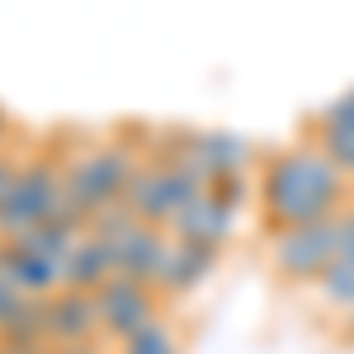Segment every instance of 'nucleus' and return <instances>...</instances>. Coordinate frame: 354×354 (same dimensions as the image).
<instances>
[{
  "label": "nucleus",
  "instance_id": "1",
  "mask_svg": "<svg viewBox=\"0 0 354 354\" xmlns=\"http://www.w3.org/2000/svg\"><path fill=\"white\" fill-rule=\"evenodd\" d=\"M255 198H260L265 222L274 232H283V227H302V222L340 218L354 203V189L307 137H298L260 161Z\"/></svg>",
  "mask_w": 354,
  "mask_h": 354
},
{
  "label": "nucleus",
  "instance_id": "2",
  "mask_svg": "<svg viewBox=\"0 0 354 354\" xmlns=\"http://www.w3.org/2000/svg\"><path fill=\"white\" fill-rule=\"evenodd\" d=\"M62 156V180H66V198L85 208L90 218L109 203H123V194L133 185L137 165H142V151L118 133H71V147H57Z\"/></svg>",
  "mask_w": 354,
  "mask_h": 354
},
{
  "label": "nucleus",
  "instance_id": "3",
  "mask_svg": "<svg viewBox=\"0 0 354 354\" xmlns=\"http://www.w3.org/2000/svg\"><path fill=\"white\" fill-rule=\"evenodd\" d=\"M62 194H66L62 156L57 151H24L10 189L0 198V241H15V236L33 232V227H43L57 213Z\"/></svg>",
  "mask_w": 354,
  "mask_h": 354
},
{
  "label": "nucleus",
  "instance_id": "4",
  "mask_svg": "<svg viewBox=\"0 0 354 354\" xmlns=\"http://www.w3.org/2000/svg\"><path fill=\"white\" fill-rule=\"evenodd\" d=\"M203 194H208V185L194 175L189 165L142 161L133 185H128V194H123V203H128V213L137 222H151V227H165L170 232V222L180 218L194 198H203Z\"/></svg>",
  "mask_w": 354,
  "mask_h": 354
},
{
  "label": "nucleus",
  "instance_id": "5",
  "mask_svg": "<svg viewBox=\"0 0 354 354\" xmlns=\"http://www.w3.org/2000/svg\"><path fill=\"white\" fill-rule=\"evenodd\" d=\"M340 255V218L302 222V227H283L270 236V265L283 283H317L330 270V260Z\"/></svg>",
  "mask_w": 354,
  "mask_h": 354
},
{
  "label": "nucleus",
  "instance_id": "6",
  "mask_svg": "<svg viewBox=\"0 0 354 354\" xmlns=\"http://www.w3.org/2000/svg\"><path fill=\"white\" fill-rule=\"evenodd\" d=\"M95 307H100V335L118 345V340H128L133 330H142L147 322H156L165 317V298L151 288V283H137V279H123V274H113L109 283L95 293Z\"/></svg>",
  "mask_w": 354,
  "mask_h": 354
},
{
  "label": "nucleus",
  "instance_id": "7",
  "mask_svg": "<svg viewBox=\"0 0 354 354\" xmlns=\"http://www.w3.org/2000/svg\"><path fill=\"white\" fill-rule=\"evenodd\" d=\"M109 255H113V274L156 288L161 265H165V255H170V232L151 227V222H133L128 232L109 236Z\"/></svg>",
  "mask_w": 354,
  "mask_h": 354
},
{
  "label": "nucleus",
  "instance_id": "8",
  "mask_svg": "<svg viewBox=\"0 0 354 354\" xmlns=\"http://www.w3.org/2000/svg\"><path fill=\"white\" fill-rule=\"evenodd\" d=\"M43 330L48 345H85V340H104L100 335V307L95 293H76V288H57L53 298H43Z\"/></svg>",
  "mask_w": 354,
  "mask_h": 354
},
{
  "label": "nucleus",
  "instance_id": "9",
  "mask_svg": "<svg viewBox=\"0 0 354 354\" xmlns=\"http://www.w3.org/2000/svg\"><path fill=\"white\" fill-rule=\"evenodd\" d=\"M232 236H236V208H227V203H222V198H213V194L194 198L189 208L170 222V241L208 245V250H222Z\"/></svg>",
  "mask_w": 354,
  "mask_h": 354
},
{
  "label": "nucleus",
  "instance_id": "10",
  "mask_svg": "<svg viewBox=\"0 0 354 354\" xmlns=\"http://www.w3.org/2000/svg\"><path fill=\"white\" fill-rule=\"evenodd\" d=\"M222 250H208V245H189V241H170V255L161 265V279H156V293L165 302L170 298H189L194 288H203L213 270H218Z\"/></svg>",
  "mask_w": 354,
  "mask_h": 354
},
{
  "label": "nucleus",
  "instance_id": "11",
  "mask_svg": "<svg viewBox=\"0 0 354 354\" xmlns=\"http://www.w3.org/2000/svg\"><path fill=\"white\" fill-rule=\"evenodd\" d=\"M0 265H5V274L15 279V288L24 298H53L57 288H66L62 260H48V255H38L19 241H0Z\"/></svg>",
  "mask_w": 354,
  "mask_h": 354
},
{
  "label": "nucleus",
  "instance_id": "12",
  "mask_svg": "<svg viewBox=\"0 0 354 354\" xmlns=\"http://www.w3.org/2000/svg\"><path fill=\"white\" fill-rule=\"evenodd\" d=\"M66 288H76V293H100L104 283L113 279V255H109V241H100V236H90L85 232L76 250L66 255Z\"/></svg>",
  "mask_w": 354,
  "mask_h": 354
},
{
  "label": "nucleus",
  "instance_id": "13",
  "mask_svg": "<svg viewBox=\"0 0 354 354\" xmlns=\"http://www.w3.org/2000/svg\"><path fill=\"white\" fill-rule=\"evenodd\" d=\"M113 354H185V330L170 322V312L147 322L142 330H133L128 340H118Z\"/></svg>",
  "mask_w": 354,
  "mask_h": 354
},
{
  "label": "nucleus",
  "instance_id": "14",
  "mask_svg": "<svg viewBox=\"0 0 354 354\" xmlns=\"http://www.w3.org/2000/svg\"><path fill=\"white\" fill-rule=\"evenodd\" d=\"M312 293L326 302V312H335L340 322L354 312V260H345V255H335L330 260V270L312 283Z\"/></svg>",
  "mask_w": 354,
  "mask_h": 354
},
{
  "label": "nucleus",
  "instance_id": "15",
  "mask_svg": "<svg viewBox=\"0 0 354 354\" xmlns=\"http://www.w3.org/2000/svg\"><path fill=\"white\" fill-rule=\"evenodd\" d=\"M330 133H354V85L340 90L335 100H326L302 128V137H330Z\"/></svg>",
  "mask_w": 354,
  "mask_h": 354
},
{
  "label": "nucleus",
  "instance_id": "16",
  "mask_svg": "<svg viewBox=\"0 0 354 354\" xmlns=\"http://www.w3.org/2000/svg\"><path fill=\"white\" fill-rule=\"evenodd\" d=\"M345 180H354V133H330V137H307Z\"/></svg>",
  "mask_w": 354,
  "mask_h": 354
},
{
  "label": "nucleus",
  "instance_id": "17",
  "mask_svg": "<svg viewBox=\"0 0 354 354\" xmlns=\"http://www.w3.org/2000/svg\"><path fill=\"white\" fill-rule=\"evenodd\" d=\"M208 194H213V198H222L227 208H236V213H241L245 198L255 194V180H250V175H227V180H218V185H208Z\"/></svg>",
  "mask_w": 354,
  "mask_h": 354
},
{
  "label": "nucleus",
  "instance_id": "18",
  "mask_svg": "<svg viewBox=\"0 0 354 354\" xmlns=\"http://www.w3.org/2000/svg\"><path fill=\"white\" fill-rule=\"evenodd\" d=\"M28 302H33V298H24V293L15 288V279L5 274V265H0V330L15 326V322H19V312H24Z\"/></svg>",
  "mask_w": 354,
  "mask_h": 354
},
{
  "label": "nucleus",
  "instance_id": "19",
  "mask_svg": "<svg viewBox=\"0 0 354 354\" xmlns=\"http://www.w3.org/2000/svg\"><path fill=\"white\" fill-rule=\"evenodd\" d=\"M19 161H24V151H0V198H5V189H10V180H15V170H19Z\"/></svg>",
  "mask_w": 354,
  "mask_h": 354
},
{
  "label": "nucleus",
  "instance_id": "20",
  "mask_svg": "<svg viewBox=\"0 0 354 354\" xmlns=\"http://www.w3.org/2000/svg\"><path fill=\"white\" fill-rule=\"evenodd\" d=\"M53 354H113V345L109 340H85V345H62Z\"/></svg>",
  "mask_w": 354,
  "mask_h": 354
},
{
  "label": "nucleus",
  "instance_id": "21",
  "mask_svg": "<svg viewBox=\"0 0 354 354\" xmlns=\"http://www.w3.org/2000/svg\"><path fill=\"white\" fill-rule=\"evenodd\" d=\"M10 142H15V118H10L5 104H0V151H10Z\"/></svg>",
  "mask_w": 354,
  "mask_h": 354
},
{
  "label": "nucleus",
  "instance_id": "22",
  "mask_svg": "<svg viewBox=\"0 0 354 354\" xmlns=\"http://www.w3.org/2000/svg\"><path fill=\"white\" fill-rule=\"evenodd\" d=\"M340 335H345V340H354V312L345 317V322H340Z\"/></svg>",
  "mask_w": 354,
  "mask_h": 354
},
{
  "label": "nucleus",
  "instance_id": "23",
  "mask_svg": "<svg viewBox=\"0 0 354 354\" xmlns=\"http://www.w3.org/2000/svg\"><path fill=\"white\" fill-rule=\"evenodd\" d=\"M350 189H354V180H350Z\"/></svg>",
  "mask_w": 354,
  "mask_h": 354
}]
</instances>
